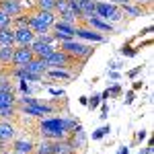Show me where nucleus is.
Instances as JSON below:
<instances>
[{"mask_svg":"<svg viewBox=\"0 0 154 154\" xmlns=\"http://www.w3.org/2000/svg\"><path fill=\"white\" fill-rule=\"evenodd\" d=\"M78 125L80 123L74 117H48L39 123V134L43 140H64Z\"/></svg>","mask_w":154,"mask_h":154,"instance_id":"1","label":"nucleus"},{"mask_svg":"<svg viewBox=\"0 0 154 154\" xmlns=\"http://www.w3.org/2000/svg\"><path fill=\"white\" fill-rule=\"evenodd\" d=\"M56 14L49 11H37L33 14H29V29L35 33V35H41V33H49V29L56 23Z\"/></svg>","mask_w":154,"mask_h":154,"instance_id":"2","label":"nucleus"},{"mask_svg":"<svg viewBox=\"0 0 154 154\" xmlns=\"http://www.w3.org/2000/svg\"><path fill=\"white\" fill-rule=\"evenodd\" d=\"M62 51H66L68 56H72L74 60H80V62H86L93 54V48L86 45L82 41H76V39H70V41H60V48Z\"/></svg>","mask_w":154,"mask_h":154,"instance_id":"3","label":"nucleus"},{"mask_svg":"<svg viewBox=\"0 0 154 154\" xmlns=\"http://www.w3.org/2000/svg\"><path fill=\"white\" fill-rule=\"evenodd\" d=\"M121 14H123L121 8H119L117 4H113V2H95V17L103 19V21H107V23L119 21Z\"/></svg>","mask_w":154,"mask_h":154,"instance_id":"4","label":"nucleus"},{"mask_svg":"<svg viewBox=\"0 0 154 154\" xmlns=\"http://www.w3.org/2000/svg\"><path fill=\"white\" fill-rule=\"evenodd\" d=\"M45 62H48L49 68H62V70H68L76 60L72 58V56H68L66 51H62V49H54L48 58H45Z\"/></svg>","mask_w":154,"mask_h":154,"instance_id":"5","label":"nucleus"},{"mask_svg":"<svg viewBox=\"0 0 154 154\" xmlns=\"http://www.w3.org/2000/svg\"><path fill=\"white\" fill-rule=\"evenodd\" d=\"M19 109L23 111L25 115H31V117H43V115H51L56 111V107L49 105V103H37V105H19Z\"/></svg>","mask_w":154,"mask_h":154,"instance_id":"6","label":"nucleus"},{"mask_svg":"<svg viewBox=\"0 0 154 154\" xmlns=\"http://www.w3.org/2000/svg\"><path fill=\"white\" fill-rule=\"evenodd\" d=\"M35 58L29 45H14V56H12V66H21L23 68L27 62Z\"/></svg>","mask_w":154,"mask_h":154,"instance_id":"7","label":"nucleus"},{"mask_svg":"<svg viewBox=\"0 0 154 154\" xmlns=\"http://www.w3.org/2000/svg\"><path fill=\"white\" fill-rule=\"evenodd\" d=\"M25 2L23 0H0V11L6 12L8 17H17V14H21L25 12Z\"/></svg>","mask_w":154,"mask_h":154,"instance_id":"8","label":"nucleus"},{"mask_svg":"<svg viewBox=\"0 0 154 154\" xmlns=\"http://www.w3.org/2000/svg\"><path fill=\"white\" fill-rule=\"evenodd\" d=\"M74 37H78V39H86V41H95V43L105 41V37L101 35L99 31L91 29V27H78V25H76V29H74Z\"/></svg>","mask_w":154,"mask_h":154,"instance_id":"9","label":"nucleus"},{"mask_svg":"<svg viewBox=\"0 0 154 154\" xmlns=\"http://www.w3.org/2000/svg\"><path fill=\"white\" fill-rule=\"evenodd\" d=\"M29 48H31V51H33V56H35V58H41V60H45L49 54L56 49L51 43H43V41H41V39H37V37L33 39V43H31Z\"/></svg>","mask_w":154,"mask_h":154,"instance_id":"10","label":"nucleus"},{"mask_svg":"<svg viewBox=\"0 0 154 154\" xmlns=\"http://www.w3.org/2000/svg\"><path fill=\"white\" fill-rule=\"evenodd\" d=\"M35 39V33L29 27H19L14 29V45H31Z\"/></svg>","mask_w":154,"mask_h":154,"instance_id":"11","label":"nucleus"},{"mask_svg":"<svg viewBox=\"0 0 154 154\" xmlns=\"http://www.w3.org/2000/svg\"><path fill=\"white\" fill-rule=\"evenodd\" d=\"M84 23H86V27L95 29V31H99V33H113V31H115L113 25L107 23V21H103V19H99V17H88Z\"/></svg>","mask_w":154,"mask_h":154,"instance_id":"12","label":"nucleus"},{"mask_svg":"<svg viewBox=\"0 0 154 154\" xmlns=\"http://www.w3.org/2000/svg\"><path fill=\"white\" fill-rule=\"evenodd\" d=\"M68 152H76L68 136L64 140H51V154H68Z\"/></svg>","mask_w":154,"mask_h":154,"instance_id":"13","label":"nucleus"},{"mask_svg":"<svg viewBox=\"0 0 154 154\" xmlns=\"http://www.w3.org/2000/svg\"><path fill=\"white\" fill-rule=\"evenodd\" d=\"M23 68H25L27 72H31V74H41V76H43V74H45V70H48L49 66H48V62H45V60L33 58L31 62H27Z\"/></svg>","mask_w":154,"mask_h":154,"instance_id":"14","label":"nucleus"},{"mask_svg":"<svg viewBox=\"0 0 154 154\" xmlns=\"http://www.w3.org/2000/svg\"><path fill=\"white\" fill-rule=\"evenodd\" d=\"M70 134H72V136H68V138H70V142H72V146H74V150H82L84 146H86V136H84L82 128L78 125V128H76V130H72Z\"/></svg>","mask_w":154,"mask_h":154,"instance_id":"15","label":"nucleus"},{"mask_svg":"<svg viewBox=\"0 0 154 154\" xmlns=\"http://www.w3.org/2000/svg\"><path fill=\"white\" fill-rule=\"evenodd\" d=\"M14 134H17V130H14V125H12L8 119H4V121H0V142H11L12 138H14Z\"/></svg>","mask_w":154,"mask_h":154,"instance_id":"16","label":"nucleus"},{"mask_svg":"<svg viewBox=\"0 0 154 154\" xmlns=\"http://www.w3.org/2000/svg\"><path fill=\"white\" fill-rule=\"evenodd\" d=\"M33 148H35V144H33V140H29V138H19V140L12 142V152L31 154V152H33Z\"/></svg>","mask_w":154,"mask_h":154,"instance_id":"17","label":"nucleus"},{"mask_svg":"<svg viewBox=\"0 0 154 154\" xmlns=\"http://www.w3.org/2000/svg\"><path fill=\"white\" fill-rule=\"evenodd\" d=\"M56 33H64V35H68L74 39V29H76V25H70V23H64V21H60V19H56V23H54V27H51Z\"/></svg>","mask_w":154,"mask_h":154,"instance_id":"18","label":"nucleus"},{"mask_svg":"<svg viewBox=\"0 0 154 154\" xmlns=\"http://www.w3.org/2000/svg\"><path fill=\"white\" fill-rule=\"evenodd\" d=\"M0 45H6V48H14V29H12V27L0 29Z\"/></svg>","mask_w":154,"mask_h":154,"instance_id":"19","label":"nucleus"},{"mask_svg":"<svg viewBox=\"0 0 154 154\" xmlns=\"http://www.w3.org/2000/svg\"><path fill=\"white\" fill-rule=\"evenodd\" d=\"M12 56H14V48H0V66H12Z\"/></svg>","mask_w":154,"mask_h":154,"instance_id":"20","label":"nucleus"},{"mask_svg":"<svg viewBox=\"0 0 154 154\" xmlns=\"http://www.w3.org/2000/svg\"><path fill=\"white\" fill-rule=\"evenodd\" d=\"M45 74H48V78H54V80H56V78L66 80V78H70V76H72L70 70H62V68H48ZM45 74H43V76H45Z\"/></svg>","mask_w":154,"mask_h":154,"instance_id":"21","label":"nucleus"},{"mask_svg":"<svg viewBox=\"0 0 154 154\" xmlns=\"http://www.w3.org/2000/svg\"><path fill=\"white\" fill-rule=\"evenodd\" d=\"M95 2H97V0H82V2H78L80 8H82L84 21H86L88 17H95Z\"/></svg>","mask_w":154,"mask_h":154,"instance_id":"22","label":"nucleus"},{"mask_svg":"<svg viewBox=\"0 0 154 154\" xmlns=\"http://www.w3.org/2000/svg\"><path fill=\"white\" fill-rule=\"evenodd\" d=\"M4 107H17L14 93H0V109H4Z\"/></svg>","mask_w":154,"mask_h":154,"instance_id":"23","label":"nucleus"},{"mask_svg":"<svg viewBox=\"0 0 154 154\" xmlns=\"http://www.w3.org/2000/svg\"><path fill=\"white\" fill-rule=\"evenodd\" d=\"M31 154H51V140H43L41 138V142L35 144V148H33Z\"/></svg>","mask_w":154,"mask_h":154,"instance_id":"24","label":"nucleus"},{"mask_svg":"<svg viewBox=\"0 0 154 154\" xmlns=\"http://www.w3.org/2000/svg\"><path fill=\"white\" fill-rule=\"evenodd\" d=\"M119 8H121V12H125V14H130V17H142V6H136V4H131V2L121 4Z\"/></svg>","mask_w":154,"mask_h":154,"instance_id":"25","label":"nucleus"},{"mask_svg":"<svg viewBox=\"0 0 154 154\" xmlns=\"http://www.w3.org/2000/svg\"><path fill=\"white\" fill-rule=\"evenodd\" d=\"M19 27H29V14L27 12L12 17V29H19Z\"/></svg>","mask_w":154,"mask_h":154,"instance_id":"26","label":"nucleus"},{"mask_svg":"<svg viewBox=\"0 0 154 154\" xmlns=\"http://www.w3.org/2000/svg\"><path fill=\"white\" fill-rule=\"evenodd\" d=\"M54 2H56V0H35V6H37V11L54 12Z\"/></svg>","mask_w":154,"mask_h":154,"instance_id":"27","label":"nucleus"},{"mask_svg":"<svg viewBox=\"0 0 154 154\" xmlns=\"http://www.w3.org/2000/svg\"><path fill=\"white\" fill-rule=\"evenodd\" d=\"M14 113H17L14 107H4V109H0V119H12Z\"/></svg>","mask_w":154,"mask_h":154,"instance_id":"28","label":"nucleus"},{"mask_svg":"<svg viewBox=\"0 0 154 154\" xmlns=\"http://www.w3.org/2000/svg\"><path fill=\"white\" fill-rule=\"evenodd\" d=\"M6 27H12V17L0 11V29H6Z\"/></svg>","mask_w":154,"mask_h":154,"instance_id":"29","label":"nucleus"},{"mask_svg":"<svg viewBox=\"0 0 154 154\" xmlns=\"http://www.w3.org/2000/svg\"><path fill=\"white\" fill-rule=\"evenodd\" d=\"M109 131H111V128H109V125H103V128H99V130L93 134V140H101V138H103V136H107Z\"/></svg>","mask_w":154,"mask_h":154,"instance_id":"30","label":"nucleus"},{"mask_svg":"<svg viewBox=\"0 0 154 154\" xmlns=\"http://www.w3.org/2000/svg\"><path fill=\"white\" fill-rule=\"evenodd\" d=\"M101 101H103V99H101V95H93L91 99H88V103H86V107H88V109H97Z\"/></svg>","mask_w":154,"mask_h":154,"instance_id":"31","label":"nucleus"},{"mask_svg":"<svg viewBox=\"0 0 154 154\" xmlns=\"http://www.w3.org/2000/svg\"><path fill=\"white\" fill-rule=\"evenodd\" d=\"M19 91H21L23 95H31V86L25 82V80H19Z\"/></svg>","mask_w":154,"mask_h":154,"instance_id":"32","label":"nucleus"},{"mask_svg":"<svg viewBox=\"0 0 154 154\" xmlns=\"http://www.w3.org/2000/svg\"><path fill=\"white\" fill-rule=\"evenodd\" d=\"M121 54H123V56H136V49L125 48V45H123V48H121Z\"/></svg>","mask_w":154,"mask_h":154,"instance_id":"33","label":"nucleus"},{"mask_svg":"<svg viewBox=\"0 0 154 154\" xmlns=\"http://www.w3.org/2000/svg\"><path fill=\"white\" fill-rule=\"evenodd\" d=\"M49 95L51 97H64V91L62 88H49Z\"/></svg>","mask_w":154,"mask_h":154,"instance_id":"34","label":"nucleus"},{"mask_svg":"<svg viewBox=\"0 0 154 154\" xmlns=\"http://www.w3.org/2000/svg\"><path fill=\"white\" fill-rule=\"evenodd\" d=\"M142 70V66H138V68H134V70H130L128 72V76H130V78H134V76H138V72Z\"/></svg>","mask_w":154,"mask_h":154,"instance_id":"35","label":"nucleus"},{"mask_svg":"<svg viewBox=\"0 0 154 154\" xmlns=\"http://www.w3.org/2000/svg\"><path fill=\"white\" fill-rule=\"evenodd\" d=\"M107 113H109V107L103 103V107H101V119H105V117H107Z\"/></svg>","mask_w":154,"mask_h":154,"instance_id":"36","label":"nucleus"},{"mask_svg":"<svg viewBox=\"0 0 154 154\" xmlns=\"http://www.w3.org/2000/svg\"><path fill=\"white\" fill-rule=\"evenodd\" d=\"M146 136H148V134H146V131H138V136H136V140H138V142H142V140H146Z\"/></svg>","mask_w":154,"mask_h":154,"instance_id":"37","label":"nucleus"},{"mask_svg":"<svg viewBox=\"0 0 154 154\" xmlns=\"http://www.w3.org/2000/svg\"><path fill=\"white\" fill-rule=\"evenodd\" d=\"M131 101H134V91H130V93L125 95V103H128V105H131Z\"/></svg>","mask_w":154,"mask_h":154,"instance_id":"38","label":"nucleus"},{"mask_svg":"<svg viewBox=\"0 0 154 154\" xmlns=\"http://www.w3.org/2000/svg\"><path fill=\"white\" fill-rule=\"evenodd\" d=\"M109 78L117 80V78H119V72H117V70H109Z\"/></svg>","mask_w":154,"mask_h":154,"instance_id":"39","label":"nucleus"},{"mask_svg":"<svg viewBox=\"0 0 154 154\" xmlns=\"http://www.w3.org/2000/svg\"><path fill=\"white\" fill-rule=\"evenodd\" d=\"M109 2H113V4L121 6V4H128V2H131V0H109Z\"/></svg>","mask_w":154,"mask_h":154,"instance_id":"40","label":"nucleus"},{"mask_svg":"<svg viewBox=\"0 0 154 154\" xmlns=\"http://www.w3.org/2000/svg\"><path fill=\"white\" fill-rule=\"evenodd\" d=\"M140 154H152V146L148 144V148H144V150H140Z\"/></svg>","mask_w":154,"mask_h":154,"instance_id":"41","label":"nucleus"},{"mask_svg":"<svg viewBox=\"0 0 154 154\" xmlns=\"http://www.w3.org/2000/svg\"><path fill=\"white\" fill-rule=\"evenodd\" d=\"M88 103V97H80V105H86Z\"/></svg>","mask_w":154,"mask_h":154,"instance_id":"42","label":"nucleus"},{"mask_svg":"<svg viewBox=\"0 0 154 154\" xmlns=\"http://www.w3.org/2000/svg\"><path fill=\"white\" fill-rule=\"evenodd\" d=\"M119 154H130V150H128V146H123V148L119 150Z\"/></svg>","mask_w":154,"mask_h":154,"instance_id":"43","label":"nucleus"},{"mask_svg":"<svg viewBox=\"0 0 154 154\" xmlns=\"http://www.w3.org/2000/svg\"><path fill=\"white\" fill-rule=\"evenodd\" d=\"M136 2H140V4H150L152 0H136Z\"/></svg>","mask_w":154,"mask_h":154,"instance_id":"44","label":"nucleus"},{"mask_svg":"<svg viewBox=\"0 0 154 154\" xmlns=\"http://www.w3.org/2000/svg\"><path fill=\"white\" fill-rule=\"evenodd\" d=\"M2 72H6V70H4V66H0V74H2Z\"/></svg>","mask_w":154,"mask_h":154,"instance_id":"45","label":"nucleus"},{"mask_svg":"<svg viewBox=\"0 0 154 154\" xmlns=\"http://www.w3.org/2000/svg\"><path fill=\"white\" fill-rule=\"evenodd\" d=\"M12 154H25V152H12Z\"/></svg>","mask_w":154,"mask_h":154,"instance_id":"46","label":"nucleus"},{"mask_svg":"<svg viewBox=\"0 0 154 154\" xmlns=\"http://www.w3.org/2000/svg\"><path fill=\"white\" fill-rule=\"evenodd\" d=\"M68 154H74V152H68Z\"/></svg>","mask_w":154,"mask_h":154,"instance_id":"47","label":"nucleus"},{"mask_svg":"<svg viewBox=\"0 0 154 154\" xmlns=\"http://www.w3.org/2000/svg\"><path fill=\"white\" fill-rule=\"evenodd\" d=\"M0 48H2V45H0Z\"/></svg>","mask_w":154,"mask_h":154,"instance_id":"48","label":"nucleus"}]
</instances>
